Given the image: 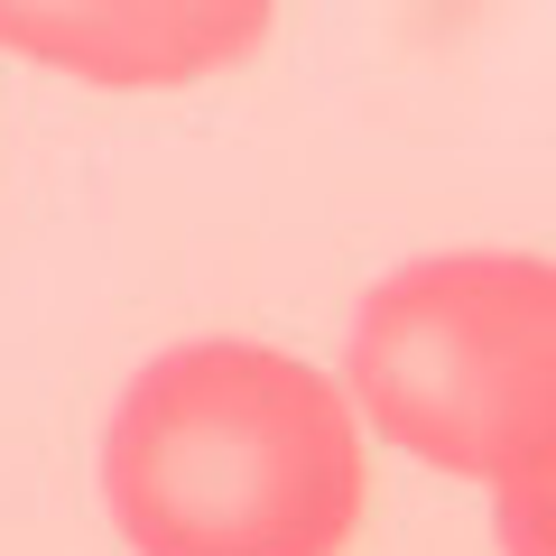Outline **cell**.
Segmentation results:
<instances>
[{"mask_svg": "<svg viewBox=\"0 0 556 556\" xmlns=\"http://www.w3.org/2000/svg\"><path fill=\"white\" fill-rule=\"evenodd\" d=\"M130 556H343L371 510L353 399L269 343H177L102 427Z\"/></svg>", "mask_w": 556, "mask_h": 556, "instance_id": "6da1fadb", "label": "cell"}, {"mask_svg": "<svg viewBox=\"0 0 556 556\" xmlns=\"http://www.w3.org/2000/svg\"><path fill=\"white\" fill-rule=\"evenodd\" d=\"M353 408L417 464L510 482L556 464V260L437 251L353 306Z\"/></svg>", "mask_w": 556, "mask_h": 556, "instance_id": "7a4b0ae2", "label": "cell"}, {"mask_svg": "<svg viewBox=\"0 0 556 556\" xmlns=\"http://www.w3.org/2000/svg\"><path fill=\"white\" fill-rule=\"evenodd\" d=\"M269 38L260 0H0V47L84 84H195Z\"/></svg>", "mask_w": 556, "mask_h": 556, "instance_id": "3957f363", "label": "cell"}, {"mask_svg": "<svg viewBox=\"0 0 556 556\" xmlns=\"http://www.w3.org/2000/svg\"><path fill=\"white\" fill-rule=\"evenodd\" d=\"M492 538H501V556H556V464L501 492Z\"/></svg>", "mask_w": 556, "mask_h": 556, "instance_id": "277c9868", "label": "cell"}]
</instances>
